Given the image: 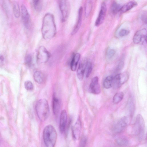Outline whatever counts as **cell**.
Masks as SVG:
<instances>
[{"label":"cell","instance_id":"obj_1","mask_svg":"<svg viewBox=\"0 0 147 147\" xmlns=\"http://www.w3.org/2000/svg\"><path fill=\"white\" fill-rule=\"evenodd\" d=\"M43 38L46 40L51 39L55 35L56 29L53 16L47 13L44 17L42 27Z\"/></svg>","mask_w":147,"mask_h":147},{"label":"cell","instance_id":"obj_2","mask_svg":"<svg viewBox=\"0 0 147 147\" xmlns=\"http://www.w3.org/2000/svg\"><path fill=\"white\" fill-rule=\"evenodd\" d=\"M43 139L45 146L48 147H54L56 142L57 134L53 126L48 125L44 129L43 133Z\"/></svg>","mask_w":147,"mask_h":147},{"label":"cell","instance_id":"obj_3","mask_svg":"<svg viewBox=\"0 0 147 147\" xmlns=\"http://www.w3.org/2000/svg\"><path fill=\"white\" fill-rule=\"evenodd\" d=\"M36 112L39 119L42 121L46 120L49 117V108L47 101L45 99L37 101L35 105Z\"/></svg>","mask_w":147,"mask_h":147},{"label":"cell","instance_id":"obj_4","mask_svg":"<svg viewBox=\"0 0 147 147\" xmlns=\"http://www.w3.org/2000/svg\"><path fill=\"white\" fill-rule=\"evenodd\" d=\"M133 129L138 140H142L145 136L146 127L144 119L140 114L138 115L136 117Z\"/></svg>","mask_w":147,"mask_h":147},{"label":"cell","instance_id":"obj_5","mask_svg":"<svg viewBox=\"0 0 147 147\" xmlns=\"http://www.w3.org/2000/svg\"><path fill=\"white\" fill-rule=\"evenodd\" d=\"M59 8L62 16L63 22L65 21L68 18L70 11V4L68 0H59Z\"/></svg>","mask_w":147,"mask_h":147},{"label":"cell","instance_id":"obj_6","mask_svg":"<svg viewBox=\"0 0 147 147\" xmlns=\"http://www.w3.org/2000/svg\"><path fill=\"white\" fill-rule=\"evenodd\" d=\"M129 78L128 73L127 72L119 74L113 78V85L115 88L120 87L128 80Z\"/></svg>","mask_w":147,"mask_h":147},{"label":"cell","instance_id":"obj_7","mask_svg":"<svg viewBox=\"0 0 147 147\" xmlns=\"http://www.w3.org/2000/svg\"><path fill=\"white\" fill-rule=\"evenodd\" d=\"M51 56L50 53L43 46L40 47L38 49L37 54V59L40 63H45L49 60Z\"/></svg>","mask_w":147,"mask_h":147},{"label":"cell","instance_id":"obj_8","mask_svg":"<svg viewBox=\"0 0 147 147\" xmlns=\"http://www.w3.org/2000/svg\"><path fill=\"white\" fill-rule=\"evenodd\" d=\"M128 119L126 116H124L120 119L114 125L113 130L116 133H119L123 131L127 126Z\"/></svg>","mask_w":147,"mask_h":147},{"label":"cell","instance_id":"obj_9","mask_svg":"<svg viewBox=\"0 0 147 147\" xmlns=\"http://www.w3.org/2000/svg\"><path fill=\"white\" fill-rule=\"evenodd\" d=\"M98 78L97 76L94 77L91 80L89 88V92L94 94H99L101 91Z\"/></svg>","mask_w":147,"mask_h":147},{"label":"cell","instance_id":"obj_10","mask_svg":"<svg viewBox=\"0 0 147 147\" xmlns=\"http://www.w3.org/2000/svg\"><path fill=\"white\" fill-rule=\"evenodd\" d=\"M107 10L106 4L105 2H103L101 4L100 10L98 17L96 20L95 25L98 26L103 22Z\"/></svg>","mask_w":147,"mask_h":147},{"label":"cell","instance_id":"obj_11","mask_svg":"<svg viewBox=\"0 0 147 147\" xmlns=\"http://www.w3.org/2000/svg\"><path fill=\"white\" fill-rule=\"evenodd\" d=\"M21 11L23 23L26 28H28L30 24V16L26 7L24 5L21 6Z\"/></svg>","mask_w":147,"mask_h":147},{"label":"cell","instance_id":"obj_12","mask_svg":"<svg viewBox=\"0 0 147 147\" xmlns=\"http://www.w3.org/2000/svg\"><path fill=\"white\" fill-rule=\"evenodd\" d=\"M143 39L146 40V30L145 29L138 30L135 34L133 37V42L135 44H138Z\"/></svg>","mask_w":147,"mask_h":147},{"label":"cell","instance_id":"obj_13","mask_svg":"<svg viewBox=\"0 0 147 147\" xmlns=\"http://www.w3.org/2000/svg\"><path fill=\"white\" fill-rule=\"evenodd\" d=\"M67 122V115L66 111L63 110L60 114L59 129L60 132L62 134L65 132Z\"/></svg>","mask_w":147,"mask_h":147},{"label":"cell","instance_id":"obj_14","mask_svg":"<svg viewBox=\"0 0 147 147\" xmlns=\"http://www.w3.org/2000/svg\"><path fill=\"white\" fill-rule=\"evenodd\" d=\"M81 123L80 119L78 118L72 127V135L76 140L79 139L81 129Z\"/></svg>","mask_w":147,"mask_h":147},{"label":"cell","instance_id":"obj_15","mask_svg":"<svg viewBox=\"0 0 147 147\" xmlns=\"http://www.w3.org/2000/svg\"><path fill=\"white\" fill-rule=\"evenodd\" d=\"M87 61L86 59H83L80 62L77 71V76L78 79L82 80L84 77Z\"/></svg>","mask_w":147,"mask_h":147},{"label":"cell","instance_id":"obj_16","mask_svg":"<svg viewBox=\"0 0 147 147\" xmlns=\"http://www.w3.org/2000/svg\"><path fill=\"white\" fill-rule=\"evenodd\" d=\"M61 102L60 99L53 94L52 99V107L53 113L55 115H58L60 109Z\"/></svg>","mask_w":147,"mask_h":147},{"label":"cell","instance_id":"obj_17","mask_svg":"<svg viewBox=\"0 0 147 147\" xmlns=\"http://www.w3.org/2000/svg\"><path fill=\"white\" fill-rule=\"evenodd\" d=\"M82 13L83 8L82 7H81L79 8L78 11V18L77 22L71 33L72 35L75 34L78 32L81 26Z\"/></svg>","mask_w":147,"mask_h":147},{"label":"cell","instance_id":"obj_18","mask_svg":"<svg viewBox=\"0 0 147 147\" xmlns=\"http://www.w3.org/2000/svg\"><path fill=\"white\" fill-rule=\"evenodd\" d=\"M137 5V2L134 1H129L122 6L120 11L122 13H125Z\"/></svg>","mask_w":147,"mask_h":147},{"label":"cell","instance_id":"obj_19","mask_svg":"<svg viewBox=\"0 0 147 147\" xmlns=\"http://www.w3.org/2000/svg\"><path fill=\"white\" fill-rule=\"evenodd\" d=\"M80 57V55L79 53L75 54L73 57L70 64V68L73 71H75Z\"/></svg>","mask_w":147,"mask_h":147},{"label":"cell","instance_id":"obj_20","mask_svg":"<svg viewBox=\"0 0 147 147\" xmlns=\"http://www.w3.org/2000/svg\"><path fill=\"white\" fill-rule=\"evenodd\" d=\"M33 78L35 81L39 84H42L44 81L43 75L39 71H36L34 73Z\"/></svg>","mask_w":147,"mask_h":147},{"label":"cell","instance_id":"obj_21","mask_svg":"<svg viewBox=\"0 0 147 147\" xmlns=\"http://www.w3.org/2000/svg\"><path fill=\"white\" fill-rule=\"evenodd\" d=\"M113 78L111 76L107 77L104 80L103 86L104 88L109 89L111 88L113 85Z\"/></svg>","mask_w":147,"mask_h":147},{"label":"cell","instance_id":"obj_22","mask_svg":"<svg viewBox=\"0 0 147 147\" xmlns=\"http://www.w3.org/2000/svg\"><path fill=\"white\" fill-rule=\"evenodd\" d=\"M124 95V94L122 92H119L116 93L113 98V103L115 104L119 103L123 99Z\"/></svg>","mask_w":147,"mask_h":147},{"label":"cell","instance_id":"obj_23","mask_svg":"<svg viewBox=\"0 0 147 147\" xmlns=\"http://www.w3.org/2000/svg\"><path fill=\"white\" fill-rule=\"evenodd\" d=\"M121 6L116 2L112 3L110 9L111 11L113 14H115L120 11Z\"/></svg>","mask_w":147,"mask_h":147},{"label":"cell","instance_id":"obj_24","mask_svg":"<svg viewBox=\"0 0 147 147\" xmlns=\"http://www.w3.org/2000/svg\"><path fill=\"white\" fill-rule=\"evenodd\" d=\"M116 142L117 144L120 146H124L128 144L129 141L126 138L124 137H121L117 139Z\"/></svg>","mask_w":147,"mask_h":147},{"label":"cell","instance_id":"obj_25","mask_svg":"<svg viewBox=\"0 0 147 147\" xmlns=\"http://www.w3.org/2000/svg\"><path fill=\"white\" fill-rule=\"evenodd\" d=\"M92 68V63L90 61H88L86 66L85 73L86 78H88L90 75Z\"/></svg>","mask_w":147,"mask_h":147},{"label":"cell","instance_id":"obj_26","mask_svg":"<svg viewBox=\"0 0 147 147\" xmlns=\"http://www.w3.org/2000/svg\"><path fill=\"white\" fill-rule=\"evenodd\" d=\"M13 10L15 16L16 18H18L20 15V9L18 3L16 1L14 3Z\"/></svg>","mask_w":147,"mask_h":147},{"label":"cell","instance_id":"obj_27","mask_svg":"<svg viewBox=\"0 0 147 147\" xmlns=\"http://www.w3.org/2000/svg\"><path fill=\"white\" fill-rule=\"evenodd\" d=\"M92 7V2L88 0L86 3L85 8V13L86 16H88L90 13Z\"/></svg>","mask_w":147,"mask_h":147},{"label":"cell","instance_id":"obj_28","mask_svg":"<svg viewBox=\"0 0 147 147\" xmlns=\"http://www.w3.org/2000/svg\"><path fill=\"white\" fill-rule=\"evenodd\" d=\"M24 86L26 89L28 90H32L34 88L32 83L30 81H27L25 82Z\"/></svg>","mask_w":147,"mask_h":147},{"label":"cell","instance_id":"obj_29","mask_svg":"<svg viewBox=\"0 0 147 147\" xmlns=\"http://www.w3.org/2000/svg\"><path fill=\"white\" fill-rule=\"evenodd\" d=\"M33 5L35 9L40 10L41 7L40 5V0H32Z\"/></svg>","mask_w":147,"mask_h":147},{"label":"cell","instance_id":"obj_30","mask_svg":"<svg viewBox=\"0 0 147 147\" xmlns=\"http://www.w3.org/2000/svg\"><path fill=\"white\" fill-rule=\"evenodd\" d=\"M32 57L30 55H28L26 56L25 58V62L27 66H30L32 64Z\"/></svg>","mask_w":147,"mask_h":147},{"label":"cell","instance_id":"obj_31","mask_svg":"<svg viewBox=\"0 0 147 147\" xmlns=\"http://www.w3.org/2000/svg\"><path fill=\"white\" fill-rule=\"evenodd\" d=\"M115 50L113 49H110L107 52V57L109 59L112 58L115 55Z\"/></svg>","mask_w":147,"mask_h":147},{"label":"cell","instance_id":"obj_32","mask_svg":"<svg viewBox=\"0 0 147 147\" xmlns=\"http://www.w3.org/2000/svg\"><path fill=\"white\" fill-rule=\"evenodd\" d=\"M129 32V30L123 29L119 31V35L120 37H123L127 35Z\"/></svg>","mask_w":147,"mask_h":147},{"label":"cell","instance_id":"obj_33","mask_svg":"<svg viewBox=\"0 0 147 147\" xmlns=\"http://www.w3.org/2000/svg\"><path fill=\"white\" fill-rule=\"evenodd\" d=\"M87 138L85 136L83 137L80 140V146L84 147L85 146L87 142Z\"/></svg>","mask_w":147,"mask_h":147},{"label":"cell","instance_id":"obj_34","mask_svg":"<svg viewBox=\"0 0 147 147\" xmlns=\"http://www.w3.org/2000/svg\"><path fill=\"white\" fill-rule=\"evenodd\" d=\"M124 65V63L123 61H121L118 64L117 67V69L118 70L121 69L123 67Z\"/></svg>","mask_w":147,"mask_h":147},{"label":"cell","instance_id":"obj_35","mask_svg":"<svg viewBox=\"0 0 147 147\" xmlns=\"http://www.w3.org/2000/svg\"><path fill=\"white\" fill-rule=\"evenodd\" d=\"M0 59L2 61H3L4 60V58L1 55L0 56Z\"/></svg>","mask_w":147,"mask_h":147}]
</instances>
